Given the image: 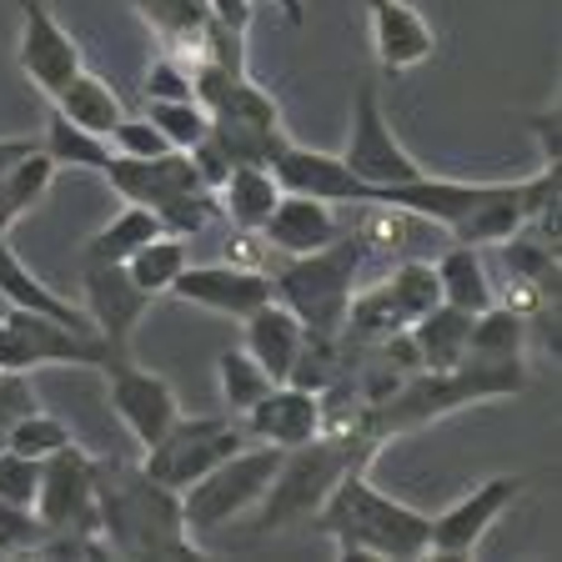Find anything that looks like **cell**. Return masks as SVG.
<instances>
[{
  "mask_svg": "<svg viewBox=\"0 0 562 562\" xmlns=\"http://www.w3.org/2000/svg\"><path fill=\"white\" fill-rule=\"evenodd\" d=\"M95 527L116 558H201L181 522V492L131 462H95Z\"/></svg>",
  "mask_w": 562,
  "mask_h": 562,
  "instance_id": "6da1fadb",
  "label": "cell"
},
{
  "mask_svg": "<svg viewBox=\"0 0 562 562\" xmlns=\"http://www.w3.org/2000/svg\"><path fill=\"white\" fill-rule=\"evenodd\" d=\"M316 527L337 542L341 558H427V513L372 487L367 468H347L327 503L316 507Z\"/></svg>",
  "mask_w": 562,
  "mask_h": 562,
  "instance_id": "7a4b0ae2",
  "label": "cell"
},
{
  "mask_svg": "<svg viewBox=\"0 0 562 562\" xmlns=\"http://www.w3.org/2000/svg\"><path fill=\"white\" fill-rule=\"evenodd\" d=\"M376 447L382 442L367 432H316L312 442L286 447L257 503L261 507L257 532H281V527H296L306 517H316V507L327 503V492L337 487L341 472L367 468L376 457Z\"/></svg>",
  "mask_w": 562,
  "mask_h": 562,
  "instance_id": "3957f363",
  "label": "cell"
},
{
  "mask_svg": "<svg viewBox=\"0 0 562 562\" xmlns=\"http://www.w3.org/2000/svg\"><path fill=\"white\" fill-rule=\"evenodd\" d=\"M362 261H367L362 236L341 232L337 241L271 267V302L286 306L306 331L337 337L341 316H347V302H351V292H357V277H362Z\"/></svg>",
  "mask_w": 562,
  "mask_h": 562,
  "instance_id": "277c9868",
  "label": "cell"
},
{
  "mask_svg": "<svg viewBox=\"0 0 562 562\" xmlns=\"http://www.w3.org/2000/svg\"><path fill=\"white\" fill-rule=\"evenodd\" d=\"M281 462V447L257 442V447H236L226 462L196 477L187 492H181V522H187V538H211L222 532L226 522L246 513V507L261 503L271 472Z\"/></svg>",
  "mask_w": 562,
  "mask_h": 562,
  "instance_id": "5b68a950",
  "label": "cell"
},
{
  "mask_svg": "<svg viewBox=\"0 0 562 562\" xmlns=\"http://www.w3.org/2000/svg\"><path fill=\"white\" fill-rule=\"evenodd\" d=\"M116 351L101 331H76L56 316L5 306L0 312V372H35V367H111Z\"/></svg>",
  "mask_w": 562,
  "mask_h": 562,
  "instance_id": "8992f818",
  "label": "cell"
},
{
  "mask_svg": "<svg viewBox=\"0 0 562 562\" xmlns=\"http://www.w3.org/2000/svg\"><path fill=\"white\" fill-rule=\"evenodd\" d=\"M236 447H246V432L236 417H176L161 442L146 447L140 472L171 492H187L191 482L206 477L216 462H226Z\"/></svg>",
  "mask_w": 562,
  "mask_h": 562,
  "instance_id": "52a82bcc",
  "label": "cell"
},
{
  "mask_svg": "<svg viewBox=\"0 0 562 562\" xmlns=\"http://www.w3.org/2000/svg\"><path fill=\"white\" fill-rule=\"evenodd\" d=\"M347 171L367 187H402V181H417L422 161L407 151L392 131V121L382 116V95L376 86H357L351 95V136H347V151H341Z\"/></svg>",
  "mask_w": 562,
  "mask_h": 562,
  "instance_id": "ba28073f",
  "label": "cell"
},
{
  "mask_svg": "<svg viewBox=\"0 0 562 562\" xmlns=\"http://www.w3.org/2000/svg\"><path fill=\"white\" fill-rule=\"evenodd\" d=\"M35 513L50 532H95V457H86L76 442L50 452L41 462V492H35Z\"/></svg>",
  "mask_w": 562,
  "mask_h": 562,
  "instance_id": "9c48e42d",
  "label": "cell"
},
{
  "mask_svg": "<svg viewBox=\"0 0 562 562\" xmlns=\"http://www.w3.org/2000/svg\"><path fill=\"white\" fill-rule=\"evenodd\" d=\"M21 70L46 101H56L76 76L86 70L76 35L50 15L46 0H21Z\"/></svg>",
  "mask_w": 562,
  "mask_h": 562,
  "instance_id": "30bf717a",
  "label": "cell"
},
{
  "mask_svg": "<svg viewBox=\"0 0 562 562\" xmlns=\"http://www.w3.org/2000/svg\"><path fill=\"white\" fill-rule=\"evenodd\" d=\"M101 372H105V397H111V412L126 422V432L136 437L140 447L161 442L166 427L181 417L171 382L156 376V372H146V367H136L131 357H116V362L101 367Z\"/></svg>",
  "mask_w": 562,
  "mask_h": 562,
  "instance_id": "8fae6325",
  "label": "cell"
},
{
  "mask_svg": "<svg viewBox=\"0 0 562 562\" xmlns=\"http://www.w3.org/2000/svg\"><path fill=\"white\" fill-rule=\"evenodd\" d=\"M86 277V316L95 322L101 341L116 357H131V337H136L140 316L151 312V296L131 281L126 261H81Z\"/></svg>",
  "mask_w": 562,
  "mask_h": 562,
  "instance_id": "7c38bea8",
  "label": "cell"
},
{
  "mask_svg": "<svg viewBox=\"0 0 562 562\" xmlns=\"http://www.w3.org/2000/svg\"><path fill=\"white\" fill-rule=\"evenodd\" d=\"M517 492L522 482L517 477H487L468 492V497H457L447 513L427 517V552L437 558H468L477 552V542L487 538V527L517 503Z\"/></svg>",
  "mask_w": 562,
  "mask_h": 562,
  "instance_id": "4fadbf2b",
  "label": "cell"
},
{
  "mask_svg": "<svg viewBox=\"0 0 562 562\" xmlns=\"http://www.w3.org/2000/svg\"><path fill=\"white\" fill-rule=\"evenodd\" d=\"M95 176H105L131 206H146V211H156V216H161L171 201L191 196V191H206L196 166H191V156L176 151V146L161 156H111Z\"/></svg>",
  "mask_w": 562,
  "mask_h": 562,
  "instance_id": "5bb4252c",
  "label": "cell"
},
{
  "mask_svg": "<svg viewBox=\"0 0 562 562\" xmlns=\"http://www.w3.org/2000/svg\"><path fill=\"white\" fill-rule=\"evenodd\" d=\"M271 176H277L281 191L331 201V206H372V201H376V187L357 181V176L347 171V161H341V156L312 151V146H296V140H286V146L277 151Z\"/></svg>",
  "mask_w": 562,
  "mask_h": 562,
  "instance_id": "9a60e30c",
  "label": "cell"
},
{
  "mask_svg": "<svg viewBox=\"0 0 562 562\" xmlns=\"http://www.w3.org/2000/svg\"><path fill=\"white\" fill-rule=\"evenodd\" d=\"M171 296L222 316H246L257 312L261 302H271V277L251 267H236V261H211V267H191L187 261L171 281Z\"/></svg>",
  "mask_w": 562,
  "mask_h": 562,
  "instance_id": "2e32d148",
  "label": "cell"
},
{
  "mask_svg": "<svg viewBox=\"0 0 562 562\" xmlns=\"http://www.w3.org/2000/svg\"><path fill=\"white\" fill-rule=\"evenodd\" d=\"M236 422H241L246 437H257V442H271L286 452V447H302L322 432V397L306 392V386H292V382H271Z\"/></svg>",
  "mask_w": 562,
  "mask_h": 562,
  "instance_id": "e0dca14e",
  "label": "cell"
},
{
  "mask_svg": "<svg viewBox=\"0 0 562 562\" xmlns=\"http://www.w3.org/2000/svg\"><path fill=\"white\" fill-rule=\"evenodd\" d=\"M367 15H372L376 66H382L386 76H402V70L432 60L437 35L417 5H407V0H367Z\"/></svg>",
  "mask_w": 562,
  "mask_h": 562,
  "instance_id": "ac0fdd59",
  "label": "cell"
},
{
  "mask_svg": "<svg viewBox=\"0 0 562 562\" xmlns=\"http://www.w3.org/2000/svg\"><path fill=\"white\" fill-rule=\"evenodd\" d=\"M347 232L337 216L331 201H316V196H296V191H281V201L271 206V216L261 222V236H267L271 251L281 257H306L316 246L337 241Z\"/></svg>",
  "mask_w": 562,
  "mask_h": 562,
  "instance_id": "d6986e66",
  "label": "cell"
},
{
  "mask_svg": "<svg viewBox=\"0 0 562 562\" xmlns=\"http://www.w3.org/2000/svg\"><path fill=\"white\" fill-rule=\"evenodd\" d=\"M302 337H306V327L281 302H261L257 312L241 316V351L271 376V382H286Z\"/></svg>",
  "mask_w": 562,
  "mask_h": 562,
  "instance_id": "ffe728a7",
  "label": "cell"
},
{
  "mask_svg": "<svg viewBox=\"0 0 562 562\" xmlns=\"http://www.w3.org/2000/svg\"><path fill=\"white\" fill-rule=\"evenodd\" d=\"M136 15L151 25V35L161 41L166 56H176L181 66H196L211 35V11L206 0H131Z\"/></svg>",
  "mask_w": 562,
  "mask_h": 562,
  "instance_id": "44dd1931",
  "label": "cell"
},
{
  "mask_svg": "<svg viewBox=\"0 0 562 562\" xmlns=\"http://www.w3.org/2000/svg\"><path fill=\"white\" fill-rule=\"evenodd\" d=\"M468 331H472V312L447 306V302H437L432 312H422L417 322H407V337L422 357V372H452V367H462Z\"/></svg>",
  "mask_w": 562,
  "mask_h": 562,
  "instance_id": "7402d4cb",
  "label": "cell"
},
{
  "mask_svg": "<svg viewBox=\"0 0 562 562\" xmlns=\"http://www.w3.org/2000/svg\"><path fill=\"white\" fill-rule=\"evenodd\" d=\"M0 296H5V306H25V312L56 316V322H66V327H76V331H95L91 316H86L81 306H70L60 292H50L46 281H41L21 257H15L5 236H0Z\"/></svg>",
  "mask_w": 562,
  "mask_h": 562,
  "instance_id": "603a6c76",
  "label": "cell"
},
{
  "mask_svg": "<svg viewBox=\"0 0 562 562\" xmlns=\"http://www.w3.org/2000/svg\"><path fill=\"white\" fill-rule=\"evenodd\" d=\"M281 201V187L271 166H232L226 181L216 187V206L236 232H261V222L271 216V206Z\"/></svg>",
  "mask_w": 562,
  "mask_h": 562,
  "instance_id": "cb8c5ba5",
  "label": "cell"
},
{
  "mask_svg": "<svg viewBox=\"0 0 562 562\" xmlns=\"http://www.w3.org/2000/svg\"><path fill=\"white\" fill-rule=\"evenodd\" d=\"M56 171H60V166L50 161L41 146L21 151L15 161H0V236L11 232L25 211L46 196L50 181H56Z\"/></svg>",
  "mask_w": 562,
  "mask_h": 562,
  "instance_id": "d4e9b609",
  "label": "cell"
},
{
  "mask_svg": "<svg viewBox=\"0 0 562 562\" xmlns=\"http://www.w3.org/2000/svg\"><path fill=\"white\" fill-rule=\"evenodd\" d=\"M432 267H437V286H442V302L447 306H462V312L477 316L482 306L497 302L492 277H487V267H482V257H477V246L452 241L442 257L432 261Z\"/></svg>",
  "mask_w": 562,
  "mask_h": 562,
  "instance_id": "484cf974",
  "label": "cell"
},
{
  "mask_svg": "<svg viewBox=\"0 0 562 562\" xmlns=\"http://www.w3.org/2000/svg\"><path fill=\"white\" fill-rule=\"evenodd\" d=\"M50 105H56L66 121H76L81 131H91V136H111V126L126 116L121 95L111 91L101 76H91V70H81V76H76V81H70Z\"/></svg>",
  "mask_w": 562,
  "mask_h": 562,
  "instance_id": "4316f807",
  "label": "cell"
},
{
  "mask_svg": "<svg viewBox=\"0 0 562 562\" xmlns=\"http://www.w3.org/2000/svg\"><path fill=\"white\" fill-rule=\"evenodd\" d=\"M191 261V241H181V236H151L146 246H136L126 257V271H131V281H136L140 292L151 296H166L171 292V281H176V271Z\"/></svg>",
  "mask_w": 562,
  "mask_h": 562,
  "instance_id": "83f0119b",
  "label": "cell"
},
{
  "mask_svg": "<svg viewBox=\"0 0 562 562\" xmlns=\"http://www.w3.org/2000/svg\"><path fill=\"white\" fill-rule=\"evenodd\" d=\"M382 292H386V302L397 306V316L402 322H417L422 312H432L437 302H442V286H437V267L432 261H397V267L386 271V281H382Z\"/></svg>",
  "mask_w": 562,
  "mask_h": 562,
  "instance_id": "f1b7e54d",
  "label": "cell"
},
{
  "mask_svg": "<svg viewBox=\"0 0 562 562\" xmlns=\"http://www.w3.org/2000/svg\"><path fill=\"white\" fill-rule=\"evenodd\" d=\"M41 151L56 166H70V171H101V166L111 161V140L91 136V131H81L76 121H66L56 111V116L46 121V146H41Z\"/></svg>",
  "mask_w": 562,
  "mask_h": 562,
  "instance_id": "f546056e",
  "label": "cell"
},
{
  "mask_svg": "<svg viewBox=\"0 0 562 562\" xmlns=\"http://www.w3.org/2000/svg\"><path fill=\"white\" fill-rule=\"evenodd\" d=\"M151 236H161V222H156V211L146 206H131L121 211L111 226H101V232L91 236V246H86V261H126L136 246H146Z\"/></svg>",
  "mask_w": 562,
  "mask_h": 562,
  "instance_id": "4dcf8cb0",
  "label": "cell"
},
{
  "mask_svg": "<svg viewBox=\"0 0 562 562\" xmlns=\"http://www.w3.org/2000/svg\"><path fill=\"white\" fill-rule=\"evenodd\" d=\"M337 372H341V341L322 337V331H306L302 347H296V362H292V372H286V382L306 386V392L322 397V392L337 382Z\"/></svg>",
  "mask_w": 562,
  "mask_h": 562,
  "instance_id": "1f68e13d",
  "label": "cell"
},
{
  "mask_svg": "<svg viewBox=\"0 0 562 562\" xmlns=\"http://www.w3.org/2000/svg\"><path fill=\"white\" fill-rule=\"evenodd\" d=\"M216 382H222V397H226V407H232V417H241V412L271 386V376L236 347V351H222V357H216Z\"/></svg>",
  "mask_w": 562,
  "mask_h": 562,
  "instance_id": "d6a6232c",
  "label": "cell"
},
{
  "mask_svg": "<svg viewBox=\"0 0 562 562\" xmlns=\"http://www.w3.org/2000/svg\"><path fill=\"white\" fill-rule=\"evenodd\" d=\"M66 442H70L66 422L46 417L41 407L25 412V417H15V422H11V432H5V447H11V452L35 457V462H46V457H50V452H60Z\"/></svg>",
  "mask_w": 562,
  "mask_h": 562,
  "instance_id": "836d02e7",
  "label": "cell"
},
{
  "mask_svg": "<svg viewBox=\"0 0 562 562\" xmlns=\"http://www.w3.org/2000/svg\"><path fill=\"white\" fill-rule=\"evenodd\" d=\"M146 121H151V126L171 140L176 151H191V146L206 136V126H211V116L201 111L196 101H151Z\"/></svg>",
  "mask_w": 562,
  "mask_h": 562,
  "instance_id": "e575fe53",
  "label": "cell"
},
{
  "mask_svg": "<svg viewBox=\"0 0 562 562\" xmlns=\"http://www.w3.org/2000/svg\"><path fill=\"white\" fill-rule=\"evenodd\" d=\"M46 538H50V527L41 522L35 507L0 503V552H5V558H15V552H35Z\"/></svg>",
  "mask_w": 562,
  "mask_h": 562,
  "instance_id": "d590c367",
  "label": "cell"
},
{
  "mask_svg": "<svg viewBox=\"0 0 562 562\" xmlns=\"http://www.w3.org/2000/svg\"><path fill=\"white\" fill-rule=\"evenodd\" d=\"M35 492H41V462L25 452H11V447H0V503L35 507Z\"/></svg>",
  "mask_w": 562,
  "mask_h": 562,
  "instance_id": "8d00e7d4",
  "label": "cell"
},
{
  "mask_svg": "<svg viewBox=\"0 0 562 562\" xmlns=\"http://www.w3.org/2000/svg\"><path fill=\"white\" fill-rule=\"evenodd\" d=\"M140 91H146V101H196V95H191V70L181 66L176 56H166V50L146 66Z\"/></svg>",
  "mask_w": 562,
  "mask_h": 562,
  "instance_id": "74e56055",
  "label": "cell"
},
{
  "mask_svg": "<svg viewBox=\"0 0 562 562\" xmlns=\"http://www.w3.org/2000/svg\"><path fill=\"white\" fill-rule=\"evenodd\" d=\"M105 140L116 146V156H161V151H171V140H166L146 116H121Z\"/></svg>",
  "mask_w": 562,
  "mask_h": 562,
  "instance_id": "f35d334b",
  "label": "cell"
},
{
  "mask_svg": "<svg viewBox=\"0 0 562 562\" xmlns=\"http://www.w3.org/2000/svg\"><path fill=\"white\" fill-rule=\"evenodd\" d=\"M35 412V386H31V372H0V447H5V432L11 422Z\"/></svg>",
  "mask_w": 562,
  "mask_h": 562,
  "instance_id": "ab89813d",
  "label": "cell"
},
{
  "mask_svg": "<svg viewBox=\"0 0 562 562\" xmlns=\"http://www.w3.org/2000/svg\"><path fill=\"white\" fill-rule=\"evenodd\" d=\"M206 11H211V21H222L226 31L246 35L251 31V15H257V0H206Z\"/></svg>",
  "mask_w": 562,
  "mask_h": 562,
  "instance_id": "60d3db41",
  "label": "cell"
},
{
  "mask_svg": "<svg viewBox=\"0 0 562 562\" xmlns=\"http://www.w3.org/2000/svg\"><path fill=\"white\" fill-rule=\"evenodd\" d=\"M532 131H538V146H542V166H558V105L552 111H538L532 116Z\"/></svg>",
  "mask_w": 562,
  "mask_h": 562,
  "instance_id": "b9f144b4",
  "label": "cell"
},
{
  "mask_svg": "<svg viewBox=\"0 0 562 562\" xmlns=\"http://www.w3.org/2000/svg\"><path fill=\"white\" fill-rule=\"evenodd\" d=\"M21 151H31V140H0V161H15Z\"/></svg>",
  "mask_w": 562,
  "mask_h": 562,
  "instance_id": "7bdbcfd3",
  "label": "cell"
},
{
  "mask_svg": "<svg viewBox=\"0 0 562 562\" xmlns=\"http://www.w3.org/2000/svg\"><path fill=\"white\" fill-rule=\"evenodd\" d=\"M277 5H281V15H286L292 25H302V0H277Z\"/></svg>",
  "mask_w": 562,
  "mask_h": 562,
  "instance_id": "ee69618b",
  "label": "cell"
},
{
  "mask_svg": "<svg viewBox=\"0 0 562 562\" xmlns=\"http://www.w3.org/2000/svg\"><path fill=\"white\" fill-rule=\"evenodd\" d=\"M0 312H5V296H0Z\"/></svg>",
  "mask_w": 562,
  "mask_h": 562,
  "instance_id": "f6af8a7d",
  "label": "cell"
}]
</instances>
